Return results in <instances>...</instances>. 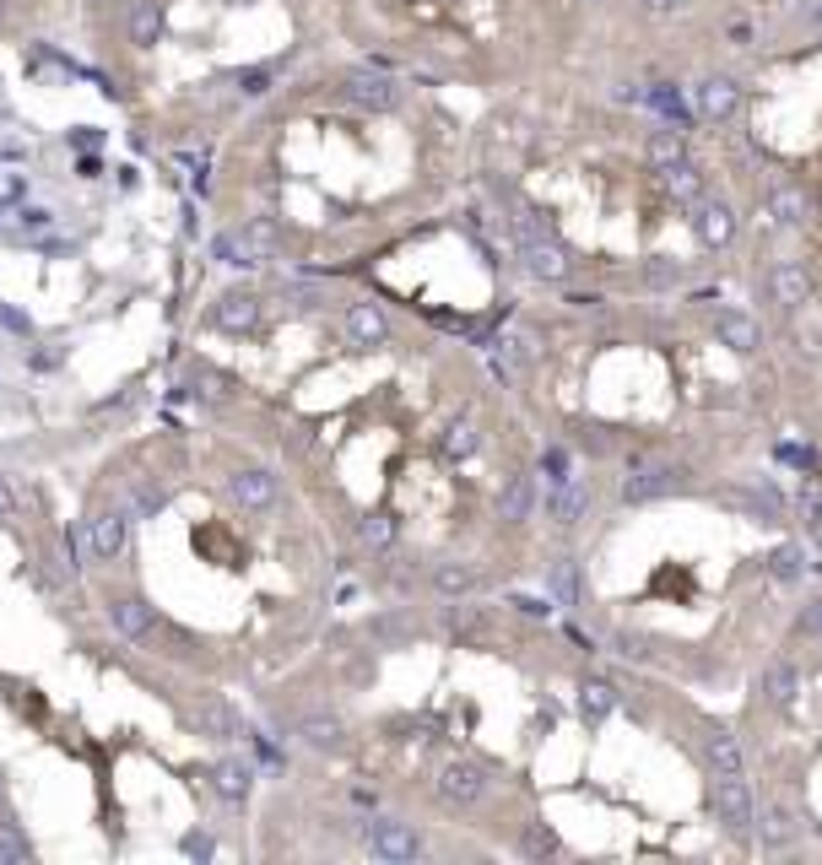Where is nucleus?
Returning a JSON list of instances; mask_svg holds the SVG:
<instances>
[{
    "label": "nucleus",
    "instance_id": "nucleus-19",
    "mask_svg": "<svg viewBox=\"0 0 822 865\" xmlns=\"http://www.w3.org/2000/svg\"><path fill=\"white\" fill-rule=\"evenodd\" d=\"M552 590H558V601H568V606L585 601V579H579V563H574V557L552 563Z\"/></svg>",
    "mask_w": 822,
    "mask_h": 865
},
{
    "label": "nucleus",
    "instance_id": "nucleus-21",
    "mask_svg": "<svg viewBox=\"0 0 822 865\" xmlns=\"http://www.w3.org/2000/svg\"><path fill=\"white\" fill-rule=\"evenodd\" d=\"M731 503H736V509H747V514H758V525H779V519H785V514H779V503L768 498V492H752V487H736Z\"/></svg>",
    "mask_w": 822,
    "mask_h": 865
},
{
    "label": "nucleus",
    "instance_id": "nucleus-2",
    "mask_svg": "<svg viewBox=\"0 0 822 865\" xmlns=\"http://www.w3.org/2000/svg\"><path fill=\"white\" fill-rule=\"evenodd\" d=\"M466 130L439 87L352 49L276 87L201 163L222 271L347 276L455 190Z\"/></svg>",
    "mask_w": 822,
    "mask_h": 865
},
{
    "label": "nucleus",
    "instance_id": "nucleus-17",
    "mask_svg": "<svg viewBox=\"0 0 822 865\" xmlns=\"http://www.w3.org/2000/svg\"><path fill=\"white\" fill-rule=\"evenodd\" d=\"M579 709H585V720H606V714L617 709V687H612V682H601V676L579 682Z\"/></svg>",
    "mask_w": 822,
    "mask_h": 865
},
{
    "label": "nucleus",
    "instance_id": "nucleus-10",
    "mask_svg": "<svg viewBox=\"0 0 822 865\" xmlns=\"http://www.w3.org/2000/svg\"><path fill=\"white\" fill-rule=\"evenodd\" d=\"M693 228H698V244L704 249H725L736 238V217L725 201H698L693 206Z\"/></svg>",
    "mask_w": 822,
    "mask_h": 865
},
{
    "label": "nucleus",
    "instance_id": "nucleus-13",
    "mask_svg": "<svg viewBox=\"0 0 822 865\" xmlns=\"http://www.w3.org/2000/svg\"><path fill=\"white\" fill-rule=\"evenodd\" d=\"M704 757L714 774H747V757H741V741L731 736V730H709L704 736Z\"/></svg>",
    "mask_w": 822,
    "mask_h": 865
},
{
    "label": "nucleus",
    "instance_id": "nucleus-23",
    "mask_svg": "<svg viewBox=\"0 0 822 865\" xmlns=\"http://www.w3.org/2000/svg\"><path fill=\"white\" fill-rule=\"evenodd\" d=\"M768 201H774V211H779L785 222H806V195H801V184H774V195H768Z\"/></svg>",
    "mask_w": 822,
    "mask_h": 865
},
{
    "label": "nucleus",
    "instance_id": "nucleus-27",
    "mask_svg": "<svg viewBox=\"0 0 822 865\" xmlns=\"http://www.w3.org/2000/svg\"><path fill=\"white\" fill-rule=\"evenodd\" d=\"M612 644L622 660H649V638H639V633H612Z\"/></svg>",
    "mask_w": 822,
    "mask_h": 865
},
{
    "label": "nucleus",
    "instance_id": "nucleus-24",
    "mask_svg": "<svg viewBox=\"0 0 822 865\" xmlns=\"http://www.w3.org/2000/svg\"><path fill=\"white\" fill-rule=\"evenodd\" d=\"M644 282L660 287V292L676 287V282H682V260H666V255H660V260H644Z\"/></svg>",
    "mask_w": 822,
    "mask_h": 865
},
{
    "label": "nucleus",
    "instance_id": "nucleus-22",
    "mask_svg": "<svg viewBox=\"0 0 822 865\" xmlns=\"http://www.w3.org/2000/svg\"><path fill=\"white\" fill-rule=\"evenodd\" d=\"M541 476H547L552 487L574 482V455H568V444H552L547 455H541Z\"/></svg>",
    "mask_w": 822,
    "mask_h": 865
},
{
    "label": "nucleus",
    "instance_id": "nucleus-7",
    "mask_svg": "<svg viewBox=\"0 0 822 865\" xmlns=\"http://www.w3.org/2000/svg\"><path fill=\"white\" fill-rule=\"evenodd\" d=\"M520 265L536 276V282H568V276H574V249L558 244L552 233L547 238H525V244H520Z\"/></svg>",
    "mask_w": 822,
    "mask_h": 865
},
{
    "label": "nucleus",
    "instance_id": "nucleus-14",
    "mask_svg": "<svg viewBox=\"0 0 822 865\" xmlns=\"http://www.w3.org/2000/svg\"><path fill=\"white\" fill-rule=\"evenodd\" d=\"M666 492H676V471L671 465H655V471L633 476V482L622 487V503H649V498H666Z\"/></svg>",
    "mask_w": 822,
    "mask_h": 865
},
{
    "label": "nucleus",
    "instance_id": "nucleus-11",
    "mask_svg": "<svg viewBox=\"0 0 822 865\" xmlns=\"http://www.w3.org/2000/svg\"><path fill=\"white\" fill-rule=\"evenodd\" d=\"M693 103L704 119H731L736 103H741V87L731 82V76H704V82L693 87Z\"/></svg>",
    "mask_w": 822,
    "mask_h": 865
},
{
    "label": "nucleus",
    "instance_id": "nucleus-12",
    "mask_svg": "<svg viewBox=\"0 0 822 865\" xmlns=\"http://www.w3.org/2000/svg\"><path fill=\"white\" fill-rule=\"evenodd\" d=\"M758 833H763V849L768 855H785V849L795 844V811L785 801H768L758 811Z\"/></svg>",
    "mask_w": 822,
    "mask_h": 865
},
{
    "label": "nucleus",
    "instance_id": "nucleus-16",
    "mask_svg": "<svg viewBox=\"0 0 822 865\" xmlns=\"http://www.w3.org/2000/svg\"><path fill=\"white\" fill-rule=\"evenodd\" d=\"M585 509H590V487L579 482V476L552 492V519H563V525H579V519H585Z\"/></svg>",
    "mask_w": 822,
    "mask_h": 865
},
{
    "label": "nucleus",
    "instance_id": "nucleus-9",
    "mask_svg": "<svg viewBox=\"0 0 822 865\" xmlns=\"http://www.w3.org/2000/svg\"><path fill=\"white\" fill-rule=\"evenodd\" d=\"M714 336L731 346V352H741V357L763 352V325L752 314H741V309H720V314H714Z\"/></svg>",
    "mask_w": 822,
    "mask_h": 865
},
{
    "label": "nucleus",
    "instance_id": "nucleus-1",
    "mask_svg": "<svg viewBox=\"0 0 822 865\" xmlns=\"http://www.w3.org/2000/svg\"><path fill=\"white\" fill-rule=\"evenodd\" d=\"M76 649L195 736H244L238 692H271L357 601L293 476L255 438L168 390L49 514Z\"/></svg>",
    "mask_w": 822,
    "mask_h": 865
},
{
    "label": "nucleus",
    "instance_id": "nucleus-26",
    "mask_svg": "<svg viewBox=\"0 0 822 865\" xmlns=\"http://www.w3.org/2000/svg\"><path fill=\"white\" fill-rule=\"evenodd\" d=\"M801 547H779L774 552V579H785V584H795V579H801Z\"/></svg>",
    "mask_w": 822,
    "mask_h": 865
},
{
    "label": "nucleus",
    "instance_id": "nucleus-29",
    "mask_svg": "<svg viewBox=\"0 0 822 865\" xmlns=\"http://www.w3.org/2000/svg\"><path fill=\"white\" fill-rule=\"evenodd\" d=\"M644 6H655V11H671V6H682V0H644Z\"/></svg>",
    "mask_w": 822,
    "mask_h": 865
},
{
    "label": "nucleus",
    "instance_id": "nucleus-18",
    "mask_svg": "<svg viewBox=\"0 0 822 865\" xmlns=\"http://www.w3.org/2000/svg\"><path fill=\"white\" fill-rule=\"evenodd\" d=\"M795 687H801V671H795L790 660H774L763 671V692H768V703H790L795 698Z\"/></svg>",
    "mask_w": 822,
    "mask_h": 865
},
{
    "label": "nucleus",
    "instance_id": "nucleus-4",
    "mask_svg": "<svg viewBox=\"0 0 822 865\" xmlns=\"http://www.w3.org/2000/svg\"><path fill=\"white\" fill-rule=\"evenodd\" d=\"M76 0H0V49L60 44L71 38Z\"/></svg>",
    "mask_w": 822,
    "mask_h": 865
},
{
    "label": "nucleus",
    "instance_id": "nucleus-25",
    "mask_svg": "<svg viewBox=\"0 0 822 865\" xmlns=\"http://www.w3.org/2000/svg\"><path fill=\"white\" fill-rule=\"evenodd\" d=\"M649 109H660V114L671 119V125H687V109H682V98H676L671 87H655V92H649Z\"/></svg>",
    "mask_w": 822,
    "mask_h": 865
},
{
    "label": "nucleus",
    "instance_id": "nucleus-6",
    "mask_svg": "<svg viewBox=\"0 0 822 865\" xmlns=\"http://www.w3.org/2000/svg\"><path fill=\"white\" fill-rule=\"evenodd\" d=\"M536 503H541V465H514L509 482L498 487V525L503 530L525 525L536 514Z\"/></svg>",
    "mask_w": 822,
    "mask_h": 865
},
{
    "label": "nucleus",
    "instance_id": "nucleus-28",
    "mask_svg": "<svg viewBox=\"0 0 822 865\" xmlns=\"http://www.w3.org/2000/svg\"><path fill=\"white\" fill-rule=\"evenodd\" d=\"M801 633L822 638V595H817V601H806V606H801Z\"/></svg>",
    "mask_w": 822,
    "mask_h": 865
},
{
    "label": "nucleus",
    "instance_id": "nucleus-5",
    "mask_svg": "<svg viewBox=\"0 0 822 865\" xmlns=\"http://www.w3.org/2000/svg\"><path fill=\"white\" fill-rule=\"evenodd\" d=\"M709 801H714V817L725 822V833H736V838L758 833V806H752L747 774H720V784H714Z\"/></svg>",
    "mask_w": 822,
    "mask_h": 865
},
{
    "label": "nucleus",
    "instance_id": "nucleus-20",
    "mask_svg": "<svg viewBox=\"0 0 822 865\" xmlns=\"http://www.w3.org/2000/svg\"><path fill=\"white\" fill-rule=\"evenodd\" d=\"M649 163H655L660 173H666V168H682V163H687V157H682V141H676V130H671V125L649 136Z\"/></svg>",
    "mask_w": 822,
    "mask_h": 865
},
{
    "label": "nucleus",
    "instance_id": "nucleus-15",
    "mask_svg": "<svg viewBox=\"0 0 822 865\" xmlns=\"http://www.w3.org/2000/svg\"><path fill=\"white\" fill-rule=\"evenodd\" d=\"M514 849H520L525 860H552V855H563L558 833H552L547 822H525V828L514 833Z\"/></svg>",
    "mask_w": 822,
    "mask_h": 865
},
{
    "label": "nucleus",
    "instance_id": "nucleus-3",
    "mask_svg": "<svg viewBox=\"0 0 822 865\" xmlns=\"http://www.w3.org/2000/svg\"><path fill=\"white\" fill-rule=\"evenodd\" d=\"M330 44L325 0H76L71 17V49L125 136L195 168Z\"/></svg>",
    "mask_w": 822,
    "mask_h": 865
},
{
    "label": "nucleus",
    "instance_id": "nucleus-8",
    "mask_svg": "<svg viewBox=\"0 0 822 865\" xmlns=\"http://www.w3.org/2000/svg\"><path fill=\"white\" fill-rule=\"evenodd\" d=\"M768 303H779V309H801V303H812V276H806V265L795 260H779L774 271H768Z\"/></svg>",
    "mask_w": 822,
    "mask_h": 865
}]
</instances>
